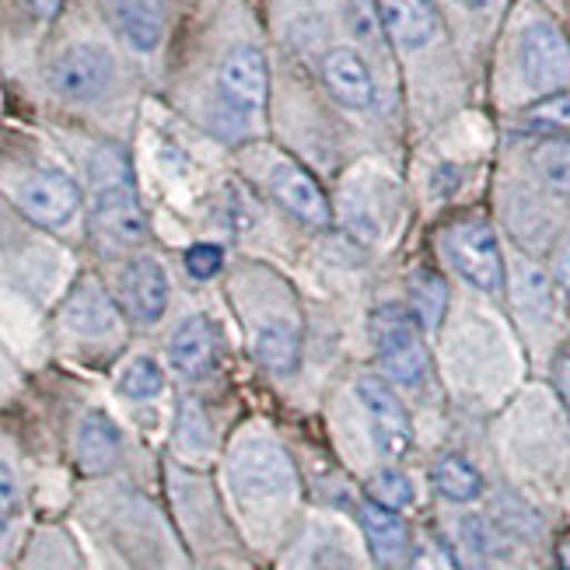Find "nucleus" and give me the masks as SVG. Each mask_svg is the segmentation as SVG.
Listing matches in <instances>:
<instances>
[{
  "label": "nucleus",
  "instance_id": "1",
  "mask_svg": "<svg viewBox=\"0 0 570 570\" xmlns=\"http://www.w3.org/2000/svg\"><path fill=\"white\" fill-rule=\"evenodd\" d=\"M228 476H232V487L238 498L249 504L287 501L297 490V473H294L287 452L269 438L238 441L228 459Z\"/></svg>",
  "mask_w": 570,
  "mask_h": 570
},
{
  "label": "nucleus",
  "instance_id": "2",
  "mask_svg": "<svg viewBox=\"0 0 570 570\" xmlns=\"http://www.w3.org/2000/svg\"><path fill=\"white\" fill-rule=\"evenodd\" d=\"M371 346H375L385 379L400 385H420L428 375V346L420 322L403 305H382L371 315Z\"/></svg>",
  "mask_w": 570,
  "mask_h": 570
},
{
  "label": "nucleus",
  "instance_id": "3",
  "mask_svg": "<svg viewBox=\"0 0 570 570\" xmlns=\"http://www.w3.org/2000/svg\"><path fill=\"white\" fill-rule=\"evenodd\" d=\"M444 259L452 263V269L480 291H501L504 287V256L498 235L480 217H465L455 225L444 228L441 235Z\"/></svg>",
  "mask_w": 570,
  "mask_h": 570
},
{
  "label": "nucleus",
  "instance_id": "4",
  "mask_svg": "<svg viewBox=\"0 0 570 570\" xmlns=\"http://www.w3.org/2000/svg\"><path fill=\"white\" fill-rule=\"evenodd\" d=\"M518 70L532 91H557L570 81V42L553 21H529L518 36Z\"/></svg>",
  "mask_w": 570,
  "mask_h": 570
},
{
  "label": "nucleus",
  "instance_id": "5",
  "mask_svg": "<svg viewBox=\"0 0 570 570\" xmlns=\"http://www.w3.org/2000/svg\"><path fill=\"white\" fill-rule=\"evenodd\" d=\"M116 78V63L109 57V49L95 42H78L67 46L63 53L49 67V85L57 95L70 98V102H95L109 91Z\"/></svg>",
  "mask_w": 570,
  "mask_h": 570
},
{
  "label": "nucleus",
  "instance_id": "6",
  "mask_svg": "<svg viewBox=\"0 0 570 570\" xmlns=\"http://www.w3.org/2000/svg\"><path fill=\"white\" fill-rule=\"evenodd\" d=\"M357 400L367 413L371 434H375L379 452L389 459H403L413 449V424L406 416V406L400 395L389 389L379 375H361L357 379Z\"/></svg>",
  "mask_w": 570,
  "mask_h": 570
},
{
  "label": "nucleus",
  "instance_id": "7",
  "mask_svg": "<svg viewBox=\"0 0 570 570\" xmlns=\"http://www.w3.org/2000/svg\"><path fill=\"white\" fill-rule=\"evenodd\" d=\"M14 200H18L21 214L29 220H36V225L63 228L81 207V189L73 186V179L63 176V171L42 168V171H32V176H24L18 183Z\"/></svg>",
  "mask_w": 570,
  "mask_h": 570
},
{
  "label": "nucleus",
  "instance_id": "8",
  "mask_svg": "<svg viewBox=\"0 0 570 570\" xmlns=\"http://www.w3.org/2000/svg\"><path fill=\"white\" fill-rule=\"evenodd\" d=\"M217 88L228 109H235L238 116H256L269 95L266 57L256 46H235L225 57V63H220Z\"/></svg>",
  "mask_w": 570,
  "mask_h": 570
},
{
  "label": "nucleus",
  "instance_id": "9",
  "mask_svg": "<svg viewBox=\"0 0 570 570\" xmlns=\"http://www.w3.org/2000/svg\"><path fill=\"white\" fill-rule=\"evenodd\" d=\"M266 183H269V193L277 196V204L284 210H291L297 220H305V225H312V228H330L333 207H330L326 193H322V186L315 183V176L308 168L281 158V161L269 165Z\"/></svg>",
  "mask_w": 570,
  "mask_h": 570
},
{
  "label": "nucleus",
  "instance_id": "10",
  "mask_svg": "<svg viewBox=\"0 0 570 570\" xmlns=\"http://www.w3.org/2000/svg\"><path fill=\"white\" fill-rule=\"evenodd\" d=\"M91 235L102 249H134L147 235V217L137 204L134 189H109L98 193L95 210H91Z\"/></svg>",
  "mask_w": 570,
  "mask_h": 570
},
{
  "label": "nucleus",
  "instance_id": "11",
  "mask_svg": "<svg viewBox=\"0 0 570 570\" xmlns=\"http://www.w3.org/2000/svg\"><path fill=\"white\" fill-rule=\"evenodd\" d=\"M119 302L122 312L137 322H158L168 305V274L151 256H137L119 274Z\"/></svg>",
  "mask_w": 570,
  "mask_h": 570
},
{
  "label": "nucleus",
  "instance_id": "12",
  "mask_svg": "<svg viewBox=\"0 0 570 570\" xmlns=\"http://www.w3.org/2000/svg\"><path fill=\"white\" fill-rule=\"evenodd\" d=\"M168 361L183 379H204L217 364V330L207 315H189L168 340Z\"/></svg>",
  "mask_w": 570,
  "mask_h": 570
},
{
  "label": "nucleus",
  "instance_id": "13",
  "mask_svg": "<svg viewBox=\"0 0 570 570\" xmlns=\"http://www.w3.org/2000/svg\"><path fill=\"white\" fill-rule=\"evenodd\" d=\"M322 78H326V88L333 91L336 102H343L346 109H367L375 102V81H371V70L361 60V53H354L351 46H336L322 60Z\"/></svg>",
  "mask_w": 570,
  "mask_h": 570
},
{
  "label": "nucleus",
  "instance_id": "14",
  "mask_svg": "<svg viewBox=\"0 0 570 570\" xmlns=\"http://www.w3.org/2000/svg\"><path fill=\"white\" fill-rule=\"evenodd\" d=\"M385 32L403 49H424L434 42L441 21L434 0H379Z\"/></svg>",
  "mask_w": 570,
  "mask_h": 570
},
{
  "label": "nucleus",
  "instance_id": "15",
  "mask_svg": "<svg viewBox=\"0 0 570 570\" xmlns=\"http://www.w3.org/2000/svg\"><path fill=\"white\" fill-rule=\"evenodd\" d=\"M63 318L73 333L81 336H102L116 326V305L106 294V287L95 277H81L73 284L67 305H63Z\"/></svg>",
  "mask_w": 570,
  "mask_h": 570
},
{
  "label": "nucleus",
  "instance_id": "16",
  "mask_svg": "<svg viewBox=\"0 0 570 570\" xmlns=\"http://www.w3.org/2000/svg\"><path fill=\"white\" fill-rule=\"evenodd\" d=\"M122 449V438L119 428L102 413V410H91L81 428H78V441H73V455H78V465L85 473H106V469L116 465Z\"/></svg>",
  "mask_w": 570,
  "mask_h": 570
},
{
  "label": "nucleus",
  "instance_id": "17",
  "mask_svg": "<svg viewBox=\"0 0 570 570\" xmlns=\"http://www.w3.org/2000/svg\"><path fill=\"white\" fill-rule=\"evenodd\" d=\"M361 529H364V539L379 563L392 567L406 557L410 532H406V522L400 518V511L367 501V504H361Z\"/></svg>",
  "mask_w": 570,
  "mask_h": 570
},
{
  "label": "nucleus",
  "instance_id": "18",
  "mask_svg": "<svg viewBox=\"0 0 570 570\" xmlns=\"http://www.w3.org/2000/svg\"><path fill=\"white\" fill-rule=\"evenodd\" d=\"M253 346H256V357L266 371H274V375H291L297 367V357H302V330H297V322L287 315L266 318L256 330Z\"/></svg>",
  "mask_w": 570,
  "mask_h": 570
},
{
  "label": "nucleus",
  "instance_id": "19",
  "mask_svg": "<svg viewBox=\"0 0 570 570\" xmlns=\"http://www.w3.org/2000/svg\"><path fill=\"white\" fill-rule=\"evenodd\" d=\"M112 18L119 36L140 53H151L165 32L161 0H112Z\"/></svg>",
  "mask_w": 570,
  "mask_h": 570
},
{
  "label": "nucleus",
  "instance_id": "20",
  "mask_svg": "<svg viewBox=\"0 0 570 570\" xmlns=\"http://www.w3.org/2000/svg\"><path fill=\"white\" fill-rule=\"evenodd\" d=\"M431 483H434V490L441 493V498H449L455 504H469V501H476L480 493H483L480 469L469 459H462V455H444L434 465Z\"/></svg>",
  "mask_w": 570,
  "mask_h": 570
},
{
  "label": "nucleus",
  "instance_id": "21",
  "mask_svg": "<svg viewBox=\"0 0 570 570\" xmlns=\"http://www.w3.org/2000/svg\"><path fill=\"white\" fill-rule=\"evenodd\" d=\"M444 308H449V284L434 269H420L410 281V312L420 322V330H438Z\"/></svg>",
  "mask_w": 570,
  "mask_h": 570
},
{
  "label": "nucleus",
  "instance_id": "22",
  "mask_svg": "<svg viewBox=\"0 0 570 570\" xmlns=\"http://www.w3.org/2000/svg\"><path fill=\"white\" fill-rule=\"evenodd\" d=\"M511 294H514V305L522 315H529V318L553 315V287H550V277L542 274L539 266L518 263L514 277H511Z\"/></svg>",
  "mask_w": 570,
  "mask_h": 570
},
{
  "label": "nucleus",
  "instance_id": "23",
  "mask_svg": "<svg viewBox=\"0 0 570 570\" xmlns=\"http://www.w3.org/2000/svg\"><path fill=\"white\" fill-rule=\"evenodd\" d=\"M535 176L557 196H570V137H550L532 155Z\"/></svg>",
  "mask_w": 570,
  "mask_h": 570
},
{
  "label": "nucleus",
  "instance_id": "24",
  "mask_svg": "<svg viewBox=\"0 0 570 570\" xmlns=\"http://www.w3.org/2000/svg\"><path fill=\"white\" fill-rule=\"evenodd\" d=\"M88 179L98 193L109 189H127L130 186V165L122 158L119 147H98V151L88 158Z\"/></svg>",
  "mask_w": 570,
  "mask_h": 570
},
{
  "label": "nucleus",
  "instance_id": "25",
  "mask_svg": "<svg viewBox=\"0 0 570 570\" xmlns=\"http://www.w3.org/2000/svg\"><path fill=\"white\" fill-rule=\"evenodd\" d=\"M161 389H165V375L158 361L151 357H134L127 371L119 375V392L127 395V400H155Z\"/></svg>",
  "mask_w": 570,
  "mask_h": 570
},
{
  "label": "nucleus",
  "instance_id": "26",
  "mask_svg": "<svg viewBox=\"0 0 570 570\" xmlns=\"http://www.w3.org/2000/svg\"><path fill=\"white\" fill-rule=\"evenodd\" d=\"M522 119H525L529 130H539V134L570 130V91L547 95L542 102H535L532 109H525Z\"/></svg>",
  "mask_w": 570,
  "mask_h": 570
},
{
  "label": "nucleus",
  "instance_id": "27",
  "mask_svg": "<svg viewBox=\"0 0 570 570\" xmlns=\"http://www.w3.org/2000/svg\"><path fill=\"white\" fill-rule=\"evenodd\" d=\"M367 493L375 504L392 508V511H403L413 504V483H410V476L400 473V469H382V473L371 476Z\"/></svg>",
  "mask_w": 570,
  "mask_h": 570
},
{
  "label": "nucleus",
  "instance_id": "28",
  "mask_svg": "<svg viewBox=\"0 0 570 570\" xmlns=\"http://www.w3.org/2000/svg\"><path fill=\"white\" fill-rule=\"evenodd\" d=\"M220 266H225V253L210 242H200V245H193V249H186V269L193 281H210Z\"/></svg>",
  "mask_w": 570,
  "mask_h": 570
},
{
  "label": "nucleus",
  "instance_id": "29",
  "mask_svg": "<svg viewBox=\"0 0 570 570\" xmlns=\"http://www.w3.org/2000/svg\"><path fill=\"white\" fill-rule=\"evenodd\" d=\"M413 570H462V567H459L455 553L444 547V542L428 539L424 547L416 550V557H413Z\"/></svg>",
  "mask_w": 570,
  "mask_h": 570
},
{
  "label": "nucleus",
  "instance_id": "30",
  "mask_svg": "<svg viewBox=\"0 0 570 570\" xmlns=\"http://www.w3.org/2000/svg\"><path fill=\"white\" fill-rule=\"evenodd\" d=\"M14 511H18V483L11 469L0 462V525H4Z\"/></svg>",
  "mask_w": 570,
  "mask_h": 570
},
{
  "label": "nucleus",
  "instance_id": "31",
  "mask_svg": "<svg viewBox=\"0 0 570 570\" xmlns=\"http://www.w3.org/2000/svg\"><path fill=\"white\" fill-rule=\"evenodd\" d=\"M553 382H557V392H560L563 406L570 410V346H567V351H560V357L553 364Z\"/></svg>",
  "mask_w": 570,
  "mask_h": 570
},
{
  "label": "nucleus",
  "instance_id": "32",
  "mask_svg": "<svg viewBox=\"0 0 570 570\" xmlns=\"http://www.w3.org/2000/svg\"><path fill=\"white\" fill-rule=\"evenodd\" d=\"M18 4L24 8V14H29V18L49 21V18H57V11H60L63 0H18Z\"/></svg>",
  "mask_w": 570,
  "mask_h": 570
},
{
  "label": "nucleus",
  "instance_id": "33",
  "mask_svg": "<svg viewBox=\"0 0 570 570\" xmlns=\"http://www.w3.org/2000/svg\"><path fill=\"white\" fill-rule=\"evenodd\" d=\"M557 281H560L563 294L570 297V238L563 242V249H560V256H557Z\"/></svg>",
  "mask_w": 570,
  "mask_h": 570
}]
</instances>
